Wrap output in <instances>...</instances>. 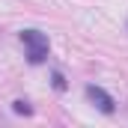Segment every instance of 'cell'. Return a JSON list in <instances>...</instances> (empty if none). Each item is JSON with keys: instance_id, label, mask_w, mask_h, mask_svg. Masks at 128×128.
I'll return each instance as SVG.
<instances>
[{"instance_id": "cell-1", "label": "cell", "mask_w": 128, "mask_h": 128, "mask_svg": "<svg viewBox=\"0 0 128 128\" xmlns=\"http://www.w3.org/2000/svg\"><path fill=\"white\" fill-rule=\"evenodd\" d=\"M21 42H24V48H27V60L33 66L45 63V57H48V36L39 30H24L21 33Z\"/></svg>"}, {"instance_id": "cell-4", "label": "cell", "mask_w": 128, "mask_h": 128, "mask_svg": "<svg viewBox=\"0 0 128 128\" xmlns=\"http://www.w3.org/2000/svg\"><path fill=\"white\" fill-rule=\"evenodd\" d=\"M12 110H15V113H24V116H30V113H33V107L27 104V101H15V104H12Z\"/></svg>"}, {"instance_id": "cell-3", "label": "cell", "mask_w": 128, "mask_h": 128, "mask_svg": "<svg viewBox=\"0 0 128 128\" xmlns=\"http://www.w3.org/2000/svg\"><path fill=\"white\" fill-rule=\"evenodd\" d=\"M51 80H54V90H57V92H66V78L60 74V72H54Z\"/></svg>"}, {"instance_id": "cell-2", "label": "cell", "mask_w": 128, "mask_h": 128, "mask_svg": "<svg viewBox=\"0 0 128 128\" xmlns=\"http://www.w3.org/2000/svg\"><path fill=\"white\" fill-rule=\"evenodd\" d=\"M84 92H86V98L96 104L101 113H113V110H116V101H113V96H110V92H104L101 86H96V84H86V90H84Z\"/></svg>"}]
</instances>
